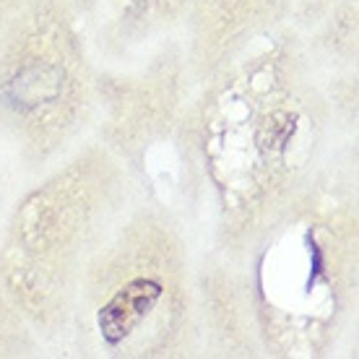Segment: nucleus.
I'll use <instances>...</instances> for the list:
<instances>
[{"label": "nucleus", "mask_w": 359, "mask_h": 359, "mask_svg": "<svg viewBox=\"0 0 359 359\" xmlns=\"http://www.w3.org/2000/svg\"><path fill=\"white\" fill-rule=\"evenodd\" d=\"M71 3V8L79 13V16H86V13H91L94 8H99L102 6V0H68Z\"/></svg>", "instance_id": "obj_13"}, {"label": "nucleus", "mask_w": 359, "mask_h": 359, "mask_svg": "<svg viewBox=\"0 0 359 359\" xmlns=\"http://www.w3.org/2000/svg\"><path fill=\"white\" fill-rule=\"evenodd\" d=\"M130 170L107 146L86 144L11 208L0 243V287L36 336L71 331L89 255L128 206Z\"/></svg>", "instance_id": "obj_4"}, {"label": "nucleus", "mask_w": 359, "mask_h": 359, "mask_svg": "<svg viewBox=\"0 0 359 359\" xmlns=\"http://www.w3.org/2000/svg\"><path fill=\"white\" fill-rule=\"evenodd\" d=\"M196 323L206 349L216 357L263 354L240 258L216 250L196 271Z\"/></svg>", "instance_id": "obj_8"}, {"label": "nucleus", "mask_w": 359, "mask_h": 359, "mask_svg": "<svg viewBox=\"0 0 359 359\" xmlns=\"http://www.w3.org/2000/svg\"><path fill=\"white\" fill-rule=\"evenodd\" d=\"M36 346V331L0 287V357H27Z\"/></svg>", "instance_id": "obj_11"}, {"label": "nucleus", "mask_w": 359, "mask_h": 359, "mask_svg": "<svg viewBox=\"0 0 359 359\" xmlns=\"http://www.w3.org/2000/svg\"><path fill=\"white\" fill-rule=\"evenodd\" d=\"M318 45L325 55L354 60L357 57V0H336L318 24Z\"/></svg>", "instance_id": "obj_10"}, {"label": "nucleus", "mask_w": 359, "mask_h": 359, "mask_svg": "<svg viewBox=\"0 0 359 359\" xmlns=\"http://www.w3.org/2000/svg\"><path fill=\"white\" fill-rule=\"evenodd\" d=\"M24 3H27V0H0V29L6 27L11 18L16 16L18 8H21Z\"/></svg>", "instance_id": "obj_12"}, {"label": "nucleus", "mask_w": 359, "mask_h": 359, "mask_svg": "<svg viewBox=\"0 0 359 359\" xmlns=\"http://www.w3.org/2000/svg\"><path fill=\"white\" fill-rule=\"evenodd\" d=\"M263 354L318 357L357 299V206L328 170L240 258Z\"/></svg>", "instance_id": "obj_3"}, {"label": "nucleus", "mask_w": 359, "mask_h": 359, "mask_svg": "<svg viewBox=\"0 0 359 359\" xmlns=\"http://www.w3.org/2000/svg\"><path fill=\"white\" fill-rule=\"evenodd\" d=\"M190 0H107L102 39L109 53H120L185 21Z\"/></svg>", "instance_id": "obj_9"}, {"label": "nucleus", "mask_w": 359, "mask_h": 359, "mask_svg": "<svg viewBox=\"0 0 359 359\" xmlns=\"http://www.w3.org/2000/svg\"><path fill=\"white\" fill-rule=\"evenodd\" d=\"M175 138L182 185L216 216V245L243 258L323 177L333 102L292 32L258 39L198 83Z\"/></svg>", "instance_id": "obj_1"}, {"label": "nucleus", "mask_w": 359, "mask_h": 359, "mask_svg": "<svg viewBox=\"0 0 359 359\" xmlns=\"http://www.w3.org/2000/svg\"><path fill=\"white\" fill-rule=\"evenodd\" d=\"M71 333L104 359H162L193 349L196 271L182 224L159 203L117 216L83 266Z\"/></svg>", "instance_id": "obj_2"}, {"label": "nucleus", "mask_w": 359, "mask_h": 359, "mask_svg": "<svg viewBox=\"0 0 359 359\" xmlns=\"http://www.w3.org/2000/svg\"><path fill=\"white\" fill-rule=\"evenodd\" d=\"M68 0H27L0 29V141L36 170L94 120L97 68Z\"/></svg>", "instance_id": "obj_5"}, {"label": "nucleus", "mask_w": 359, "mask_h": 359, "mask_svg": "<svg viewBox=\"0 0 359 359\" xmlns=\"http://www.w3.org/2000/svg\"><path fill=\"white\" fill-rule=\"evenodd\" d=\"M190 86L193 76L185 47L180 45L164 47L133 71H97L94 117H99V141L128 170H141L146 154L175 138Z\"/></svg>", "instance_id": "obj_6"}, {"label": "nucleus", "mask_w": 359, "mask_h": 359, "mask_svg": "<svg viewBox=\"0 0 359 359\" xmlns=\"http://www.w3.org/2000/svg\"><path fill=\"white\" fill-rule=\"evenodd\" d=\"M297 0H190L185 57L193 83H203L258 39L294 16Z\"/></svg>", "instance_id": "obj_7"}]
</instances>
